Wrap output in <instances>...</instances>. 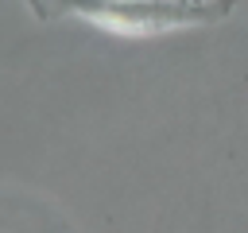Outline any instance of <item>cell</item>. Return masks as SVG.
<instances>
[{
    "instance_id": "cell-1",
    "label": "cell",
    "mask_w": 248,
    "mask_h": 233,
    "mask_svg": "<svg viewBox=\"0 0 248 233\" xmlns=\"http://www.w3.org/2000/svg\"><path fill=\"white\" fill-rule=\"evenodd\" d=\"M236 0H27V12L39 23L81 19L108 35L147 39L186 27H213L229 19Z\"/></svg>"
}]
</instances>
